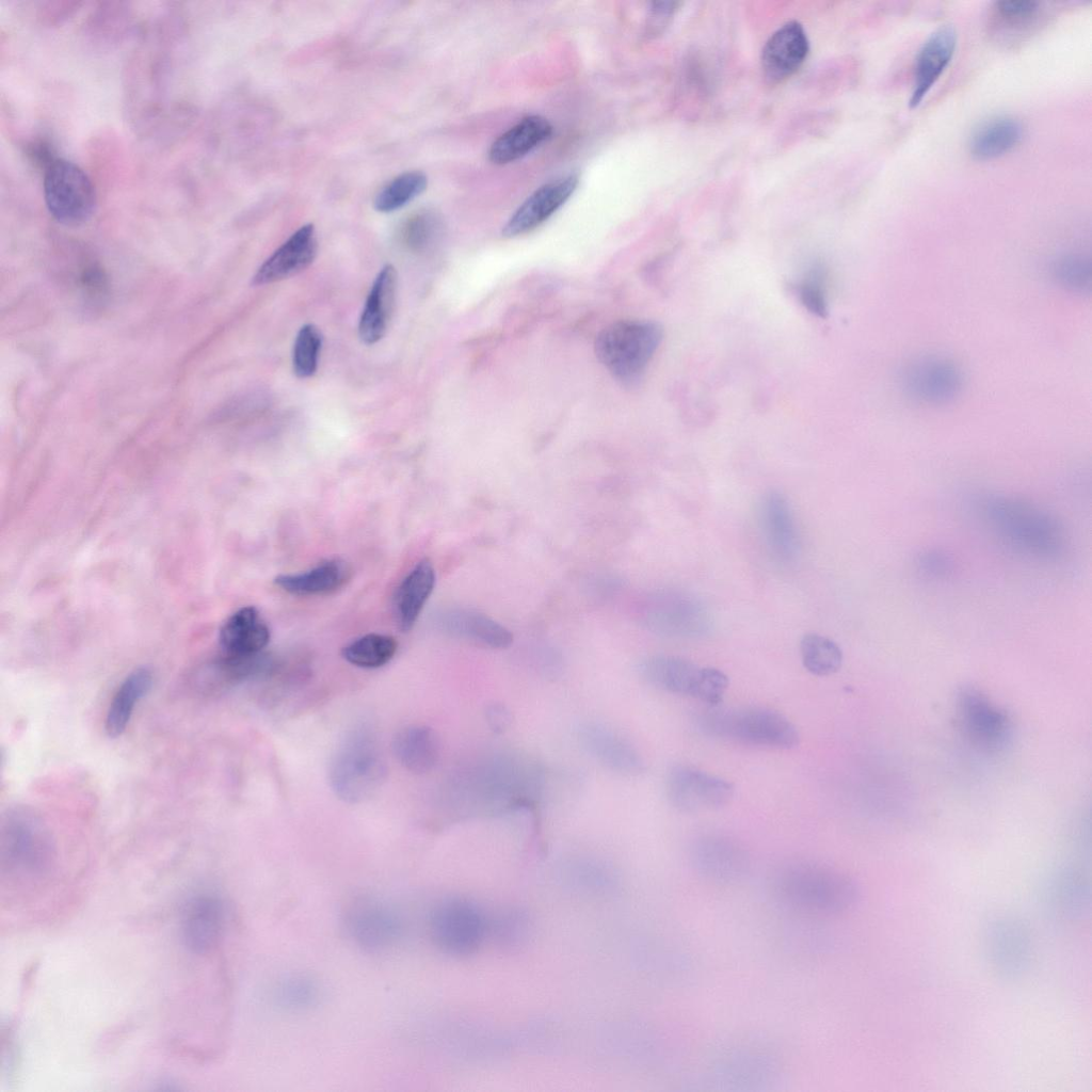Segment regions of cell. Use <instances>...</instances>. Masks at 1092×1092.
Segmentation results:
<instances>
[{"label":"cell","instance_id":"6da1fadb","mask_svg":"<svg viewBox=\"0 0 1092 1092\" xmlns=\"http://www.w3.org/2000/svg\"><path fill=\"white\" fill-rule=\"evenodd\" d=\"M541 767L513 752L480 755L468 762L456 780L461 814L496 816L535 806L543 788Z\"/></svg>","mask_w":1092,"mask_h":1092},{"label":"cell","instance_id":"7a4b0ae2","mask_svg":"<svg viewBox=\"0 0 1092 1092\" xmlns=\"http://www.w3.org/2000/svg\"><path fill=\"white\" fill-rule=\"evenodd\" d=\"M773 885L788 904L823 915L849 912L861 903L863 897L862 887L853 877L810 861L783 865L774 876Z\"/></svg>","mask_w":1092,"mask_h":1092},{"label":"cell","instance_id":"3957f363","mask_svg":"<svg viewBox=\"0 0 1092 1092\" xmlns=\"http://www.w3.org/2000/svg\"><path fill=\"white\" fill-rule=\"evenodd\" d=\"M694 723L705 736L748 746L788 750L800 741L797 726L768 707H710L698 713Z\"/></svg>","mask_w":1092,"mask_h":1092},{"label":"cell","instance_id":"277c9868","mask_svg":"<svg viewBox=\"0 0 1092 1092\" xmlns=\"http://www.w3.org/2000/svg\"><path fill=\"white\" fill-rule=\"evenodd\" d=\"M661 339L662 330L655 322L619 321L597 335L595 352L617 381L633 384L641 379Z\"/></svg>","mask_w":1092,"mask_h":1092},{"label":"cell","instance_id":"5b68a950","mask_svg":"<svg viewBox=\"0 0 1092 1092\" xmlns=\"http://www.w3.org/2000/svg\"><path fill=\"white\" fill-rule=\"evenodd\" d=\"M638 671L641 677L668 693L697 698L710 707L718 706L728 688L729 679L720 669L701 667L674 655H653L643 659Z\"/></svg>","mask_w":1092,"mask_h":1092},{"label":"cell","instance_id":"8992f818","mask_svg":"<svg viewBox=\"0 0 1092 1092\" xmlns=\"http://www.w3.org/2000/svg\"><path fill=\"white\" fill-rule=\"evenodd\" d=\"M643 623L652 632L674 639L706 637L712 629V615L696 596L668 589L652 594L643 609Z\"/></svg>","mask_w":1092,"mask_h":1092},{"label":"cell","instance_id":"52a82bcc","mask_svg":"<svg viewBox=\"0 0 1092 1092\" xmlns=\"http://www.w3.org/2000/svg\"><path fill=\"white\" fill-rule=\"evenodd\" d=\"M44 197L50 214L66 225L86 222L96 206L90 177L80 166L63 158H53L46 165Z\"/></svg>","mask_w":1092,"mask_h":1092},{"label":"cell","instance_id":"ba28073f","mask_svg":"<svg viewBox=\"0 0 1092 1092\" xmlns=\"http://www.w3.org/2000/svg\"><path fill=\"white\" fill-rule=\"evenodd\" d=\"M429 929L439 950L461 957L478 949L486 935L488 924L478 905L467 899L452 897L434 906Z\"/></svg>","mask_w":1092,"mask_h":1092},{"label":"cell","instance_id":"9c48e42d","mask_svg":"<svg viewBox=\"0 0 1092 1092\" xmlns=\"http://www.w3.org/2000/svg\"><path fill=\"white\" fill-rule=\"evenodd\" d=\"M687 858L700 878L719 885L740 883L752 869V857L745 846L720 832L696 835L688 845Z\"/></svg>","mask_w":1092,"mask_h":1092},{"label":"cell","instance_id":"30bf717a","mask_svg":"<svg viewBox=\"0 0 1092 1092\" xmlns=\"http://www.w3.org/2000/svg\"><path fill=\"white\" fill-rule=\"evenodd\" d=\"M983 943L989 963L1000 978L1014 981L1028 973L1033 946L1028 928L1018 917H991L984 927Z\"/></svg>","mask_w":1092,"mask_h":1092},{"label":"cell","instance_id":"8fae6325","mask_svg":"<svg viewBox=\"0 0 1092 1092\" xmlns=\"http://www.w3.org/2000/svg\"><path fill=\"white\" fill-rule=\"evenodd\" d=\"M344 929L352 942L369 953H381L401 940L404 924L400 913L376 897H360L348 905Z\"/></svg>","mask_w":1092,"mask_h":1092},{"label":"cell","instance_id":"7c38bea8","mask_svg":"<svg viewBox=\"0 0 1092 1092\" xmlns=\"http://www.w3.org/2000/svg\"><path fill=\"white\" fill-rule=\"evenodd\" d=\"M665 792L676 809L692 814L723 807L733 799L735 787L719 775L678 764L667 773Z\"/></svg>","mask_w":1092,"mask_h":1092},{"label":"cell","instance_id":"4fadbf2b","mask_svg":"<svg viewBox=\"0 0 1092 1092\" xmlns=\"http://www.w3.org/2000/svg\"><path fill=\"white\" fill-rule=\"evenodd\" d=\"M712 1076L728 1090H765L781 1077L777 1059L757 1046H738L717 1058Z\"/></svg>","mask_w":1092,"mask_h":1092},{"label":"cell","instance_id":"5bb4252c","mask_svg":"<svg viewBox=\"0 0 1092 1092\" xmlns=\"http://www.w3.org/2000/svg\"><path fill=\"white\" fill-rule=\"evenodd\" d=\"M759 531L769 556L781 565L793 563L801 550V536L792 505L777 489L767 491L758 503Z\"/></svg>","mask_w":1092,"mask_h":1092},{"label":"cell","instance_id":"9a60e30c","mask_svg":"<svg viewBox=\"0 0 1092 1092\" xmlns=\"http://www.w3.org/2000/svg\"><path fill=\"white\" fill-rule=\"evenodd\" d=\"M32 814L17 810L9 816L3 832V850L11 866L31 874L44 872L51 847L44 825Z\"/></svg>","mask_w":1092,"mask_h":1092},{"label":"cell","instance_id":"2e32d148","mask_svg":"<svg viewBox=\"0 0 1092 1092\" xmlns=\"http://www.w3.org/2000/svg\"><path fill=\"white\" fill-rule=\"evenodd\" d=\"M576 732L581 748L609 770L631 776L645 771L640 751L615 729L598 722H584Z\"/></svg>","mask_w":1092,"mask_h":1092},{"label":"cell","instance_id":"e0dca14e","mask_svg":"<svg viewBox=\"0 0 1092 1092\" xmlns=\"http://www.w3.org/2000/svg\"><path fill=\"white\" fill-rule=\"evenodd\" d=\"M333 782L346 799L362 798L375 783L380 764L369 740L353 738L342 746L333 762Z\"/></svg>","mask_w":1092,"mask_h":1092},{"label":"cell","instance_id":"ac0fdd59","mask_svg":"<svg viewBox=\"0 0 1092 1092\" xmlns=\"http://www.w3.org/2000/svg\"><path fill=\"white\" fill-rule=\"evenodd\" d=\"M958 35L950 25L935 29L921 44L914 64V80L909 106L917 108L945 73L956 53Z\"/></svg>","mask_w":1092,"mask_h":1092},{"label":"cell","instance_id":"d6986e66","mask_svg":"<svg viewBox=\"0 0 1092 1092\" xmlns=\"http://www.w3.org/2000/svg\"><path fill=\"white\" fill-rule=\"evenodd\" d=\"M222 900L211 894L191 898L181 914L180 932L184 946L195 953H207L220 942L226 921Z\"/></svg>","mask_w":1092,"mask_h":1092},{"label":"cell","instance_id":"ffe728a7","mask_svg":"<svg viewBox=\"0 0 1092 1092\" xmlns=\"http://www.w3.org/2000/svg\"><path fill=\"white\" fill-rule=\"evenodd\" d=\"M902 381L912 397L932 404L948 402L962 387L958 367L940 357H925L909 365Z\"/></svg>","mask_w":1092,"mask_h":1092},{"label":"cell","instance_id":"44dd1931","mask_svg":"<svg viewBox=\"0 0 1092 1092\" xmlns=\"http://www.w3.org/2000/svg\"><path fill=\"white\" fill-rule=\"evenodd\" d=\"M959 712L967 736L980 746L997 749L1010 736L1008 716L976 689L965 688L959 694Z\"/></svg>","mask_w":1092,"mask_h":1092},{"label":"cell","instance_id":"7402d4cb","mask_svg":"<svg viewBox=\"0 0 1092 1092\" xmlns=\"http://www.w3.org/2000/svg\"><path fill=\"white\" fill-rule=\"evenodd\" d=\"M578 182V176L569 174L537 188L511 215L503 236L524 235L543 224L569 199Z\"/></svg>","mask_w":1092,"mask_h":1092},{"label":"cell","instance_id":"603a6c76","mask_svg":"<svg viewBox=\"0 0 1092 1092\" xmlns=\"http://www.w3.org/2000/svg\"><path fill=\"white\" fill-rule=\"evenodd\" d=\"M318 251L316 230L312 224L299 228L256 271L252 284L262 286L291 277L315 260Z\"/></svg>","mask_w":1092,"mask_h":1092},{"label":"cell","instance_id":"cb8c5ba5","mask_svg":"<svg viewBox=\"0 0 1092 1092\" xmlns=\"http://www.w3.org/2000/svg\"><path fill=\"white\" fill-rule=\"evenodd\" d=\"M219 641L224 659H245L261 654L270 629L255 607H243L224 622Z\"/></svg>","mask_w":1092,"mask_h":1092},{"label":"cell","instance_id":"d4e9b609","mask_svg":"<svg viewBox=\"0 0 1092 1092\" xmlns=\"http://www.w3.org/2000/svg\"><path fill=\"white\" fill-rule=\"evenodd\" d=\"M808 41L798 21L778 28L767 41L761 54V67L770 82H780L792 75L803 63Z\"/></svg>","mask_w":1092,"mask_h":1092},{"label":"cell","instance_id":"484cf974","mask_svg":"<svg viewBox=\"0 0 1092 1092\" xmlns=\"http://www.w3.org/2000/svg\"><path fill=\"white\" fill-rule=\"evenodd\" d=\"M437 622L449 635L482 647L504 649L513 643V635L508 628L471 609L446 610L438 615Z\"/></svg>","mask_w":1092,"mask_h":1092},{"label":"cell","instance_id":"4316f807","mask_svg":"<svg viewBox=\"0 0 1092 1092\" xmlns=\"http://www.w3.org/2000/svg\"><path fill=\"white\" fill-rule=\"evenodd\" d=\"M396 291L397 271L392 264H385L373 280L358 323L359 338L366 344H373L385 335Z\"/></svg>","mask_w":1092,"mask_h":1092},{"label":"cell","instance_id":"83f0119b","mask_svg":"<svg viewBox=\"0 0 1092 1092\" xmlns=\"http://www.w3.org/2000/svg\"><path fill=\"white\" fill-rule=\"evenodd\" d=\"M1024 135L1023 124L1011 115H997L977 126L968 140L970 155L977 160H993L1013 150Z\"/></svg>","mask_w":1092,"mask_h":1092},{"label":"cell","instance_id":"f1b7e54d","mask_svg":"<svg viewBox=\"0 0 1092 1092\" xmlns=\"http://www.w3.org/2000/svg\"><path fill=\"white\" fill-rule=\"evenodd\" d=\"M551 134L552 126L545 117H524L492 144L488 158L495 164L513 162L534 150Z\"/></svg>","mask_w":1092,"mask_h":1092},{"label":"cell","instance_id":"f546056e","mask_svg":"<svg viewBox=\"0 0 1092 1092\" xmlns=\"http://www.w3.org/2000/svg\"><path fill=\"white\" fill-rule=\"evenodd\" d=\"M351 575L352 569L346 561L330 559L303 573L280 575L275 578V583L291 595H327L344 587Z\"/></svg>","mask_w":1092,"mask_h":1092},{"label":"cell","instance_id":"4dcf8cb0","mask_svg":"<svg viewBox=\"0 0 1092 1092\" xmlns=\"http://www.w3.org/2000/svg\"><path fill=\"white\" fill-rule=\"evenodd\" d=\"M435 585V571L429 560H421L398 587L394 608L396 621L402 631H408L417 621Z\"/></svg>","mask_w":1092,"mask_h":1092},{"label":"cell","instance_id":"1f68e13d","mask_svg":"<svg viewBox=\"0 0 1092 1092\" xmlns=\"http://www.w3.org/2000/svg\"><path fill=\"white\" fill-rule=\"evenodd\" d=\"M394 753L401 765L414 773L431 771L439 758V741L427 726H408L394 738Z\"/></svg>","mask_w":1092,"mask_h":1092},{"label":"cell","instance_id":"d6a6232c","mask_svg":"<svg viewBox=\"0 0 1092 1092\" xmlns=\"http://www.w3.org/2000/svg\"><path fill=\"white\" fill-rule=\"evenodd\" d=\"M151 681V673L146 668L134 670L122 681L106 716L105 728L109 737L116 738L125 732L135 706L150 689Z\"/></svg>","mask_w":1092,"mask_h":1092},{"label":"cell","instance_id":"836d02e7","mask_svg":"<svg viewBox=\"0 0 1092 1092\" xmlns=\"http://www.w3.org/2000/svg\"><path fill=\"white\" fill-rule=\"evenodd\" d=\"M322 990L317 979L304 973H293L280 978L273 989V999L283 1010L304 1012L316 1007Z\"/></svg>","mask_w":1092,"mask_h":1092},{"label":"cell","instance_id":"e575fe53","mask_svg":"<svg viewBox=\"0 0 1092 1092\" xmlns=\"http://www.w3.org/2000/svg\"><path fill=\"white\" fill-rule=\"evenodd\" d=\"M800 655L803 667L816 676H829L836 673L842 664V651L832 639L815 633H805L800 641Z\"/></svg>","mask_w":1092,"mask_h":1092},{"label":"cell","instance_id":"d590c367","mask_svg":"<svg viewBox=\"0 0 1092 1092\" xmlns=\"http://www.w3.org/2000/svg\"><path fill=\"white\" fill-rule=\"evenodd\" d=\"M397 648L398 643L391 636L368 633L346 645L341 654L344 660L355 667L376 669L388 663Z\"/></svg>","mask_w":1092,"mask_h":1092},{"label":"cell","instance_id":"8d00e7d4","mask_svg":"<svg viewBox=\"0 0 1092 1092\" xmlns=\"http://www.w3.org/2000/svg\"><path fill=\"white\" fill-rule=\"evenodd\" d=\"M427 186L428 178L423 173L418 171L403 173L379 191L373 206L380 212L395 211L419 196Z\"/></svg>","mask_w":1092,"mask_h":1092},{"label":"cell","instance_id":"74e56055","mask_svg":"<svg viewBox=\"0 0 1092 1092\" xmlns=\"http://www.w3.org/2000/svg\"><path fill=\"white\" fill-rule=\"evenodd\" d=\"M1042 12V4L1032 0H1003L995 2L993 17L1003 33L1017 34L1033 26Z\"/></svg>","mask_w":1092,"mask_h":1092},{"label":"cell","instance_id":"f35d334b","mask_svg":"<svg viewBox=\"0 0 1092 1092\" xmlns=\"http://www.w3.org/2000/svg\"><path fill=\"white\" fill-rule=\"evenodd\" d=\"M1054 905L1065 916L1077 918L1089 912L1091 892L1077 877H1062L1053 886L1049 895Z\"/></svg>","mask_w":1092,"mask_h":1092},{"label":"cell","instance_id":"ab89813d","mask_svg":"<svg viewBox=\"0 0 1092 1092\" xmlns=\"http://www.w3.org/2000/svg\"><path fill=\"white\" fill-rule=\"evenodd\" d=\"M321 347L319 328L311 323L303 325L296 334L292 352L293 371L298 378H309L316 372Z\"/></svg>","mask_w":1092,"mask_h":1092},{"label":"cell","instance_id":"60d3db41","mask_svg":"<svg viewBox=\"0 0 1092 1092\" xmlns=\"http://www.w3.org/2000/svg\"><path fill=\"white\" fill-rule=\"evenodd\" d=\"M1053 270L1055 278L1064 288L1078 293L1090 290L1091 266L1083 256L1064 255L1055 262Z\"/></svg>","mask_w":1092,"mask_h":1092},{"label":"cell","instance_id":"b9f144b4","mask_svg":"<svg viewBox=\"0 0 1092 1092\" xmlns=\"http://www.w3.org/2000/svg\"><path fill=\"white\" fill-rule=\"evenodd\" d=\"M802 304L812 314L824 318L829 312L826 294V274L819 264L810 268L797 286Z\"/></svg>","mask_w":1092,"mask_h":1092},{"label":"cell","instance_id":"7bdbcfd3","mask_svg":"<svg viewBox=\"0 0 1092 1092\" xmlns=\"http://www.w3.org/2000/svg\"><path fill=\"white\" fill-rule=\"evenodd\" d=\"M439 228V221L434 214H416L406 224L405 240L412 248L423 250L436 239Z\"/></svg>","mask_w":1092,"mask_h":1092},{"label":"cell","instance_id":"ee69618b","mask_svg":"<svg viewBox=\"0 0 1092 1092\" xmlns=\"http://www.w3.org/2000/svg\"><path fill=\"white\" fill-rule=\"evenodd\" d=\"M529 930L528 920L519 913H511L498 921L497 932L501 940L516 944L526 938Z\"/></svg>","mask_w":1092,"mask_h":1092},{"label":"cell","instance_id":"f6af8a7d","mask_svg":"<svg viewBox=\"0 0 1092 1092\" xmlns=\"http://www.w3.org/2000/svg\"><path fill=\"white\" fill-rule=\"evenodd\" d=\"M484 716L488 727L496 734H501L509 728L512 723V713L509 708L501 703H491L485 706Z\"/></svg>","mask_w":1092,"mask_h":1092}]
</instances>
